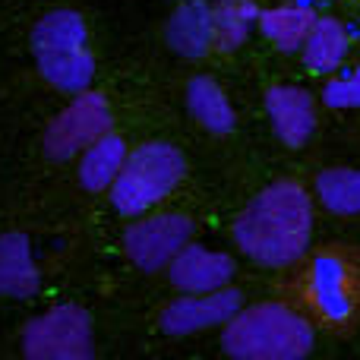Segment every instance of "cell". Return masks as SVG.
<instances>
[{
  "instance_id": "5",
  "label": "cell",
  "mask_w": 360,
  "mask_h": 360,
  "mask_svg": "<svg viewBox=\"0 0 360 360\" xmlns=\"http://www.w3.org/2000/svg\"><path fill=\"white\" fill-rule=\"evenodd\" d=\"M22 354L29 360H89L95 354L89 313L60 304L35 316L22 332Z\"/></svg>"
},
{
  "instance_id": "20",
  "label": "cell",
  "mask_w": 360,
  "mask_h": 360,
  "mask_svg": "<svg viewBox=\"0 0 360 360\" xmlns=\"http://www.w3.org/2000/svg\"><path fill=\"white\" fill-rule=\"evenodd\" d=\"M323 101L329 108H342V111L345 108H360V70H351V73H342L326 82Z\"/></svg>"
},
{
  "instance_id": "2",
  "label": "cell",
  "mask_w": 360,
  "mask_h": 360,
  "mask_svg": "<svg viewBox=\"0 0 360 360\" xmlns=\"http://www.w3.org/2000/svg\"><path fill=\"white\" fill-rule=\"evenodd\" d=\"M313 326L285 304H256L224 323L221 348L240 360H300L313 351Z\"/></svg>"
},
{
  "instance_id": "19",
  "label": "cell",
  "mask_w": 360,
  "mask_h": 360,
  "mask_svg": "<svg viewBox=\"0 0 360 360\" xmlns=\"http://www.w3.org/2000/svg\"><path fill=\"white\" fill-rule=\"evenodd\" d=\"M259 19L250 0H218L215 4V44L221 51H234L247 41L253 22Z\"/></svg>"
},
{
  "instance_id": "10",
  "label": "cell",
  "mask_w": 360,
  "mask_h": 360,
  "mask_svg": "<svg viewBox=\"0 0 360 360\" xmlns=\"http://www.w3.org/2000/svg\"><path fill=\"white\" fill-rule=\"evenodd\" d=\"M168 272H171V285L180 288L184 294H205V291H218V288L231 285L234 259L228 253H218V250L186 243L171 259Z\"/></svg>"
},
{
  "instance_id": "4",
  "label": "cell",
  "mask_w": 360,
  "mask_h": 360,
  "mask_svg": "<svg viewBox=\"0 0 360 360\" xmlns=\"http://www.w3.org/2000/svg\"><path fill=\"white\" fill-rule=\"evenodd\" d=\"M186 174V158L171 143H146L127 155L124 171L111 184V202L120 215H143L158 205Z\"/></svg>"
},
{
  "instance_id": "16",
  "label": "cell",
  "mask_w": 360,
  "mask_h": 360,
  "mask_svg": "<svg viewBox=\"0 0 360 360\" xmlns=\"http://www.w3.org/2000/svg\"><path fill=\"white\" fill-rule=\"evenodd\" d=\"M348 57V32L338 19H316L304 41V60L313 73H332Z\"/></svg>"
},
{
  "instance_id": "8",
  "label": "cell",
  "mask_w": 360,
  "mask_h": 360,
  "mask_svg": "<svg viewBox=\"0 0 360 360\" xmlns=\"http://www.w3.org/2000/svg\"><path fill=\"white\" fill-rule=\"evenodd\" d=\"M240 313V294L234 288H218L205 294H184L162 310V329L168 335H193L199 329L224 326Z\"/></svg>"
},
{
  "instance_id": "18",
  "label": "cell",
  "mask_w": 360,
  "mask_h": 360,
  "mask_svg": "<svg viewBox=\"0 0 360 360\" xmlns=\"http://www.w3.org/2000/svg\"><path fill=\"white\" fill-rule=\"evenodd\" d=\"M316 196L332 215H360V171L329 168L316 177Z\"/></svg>"
},
{
  "instance_id": "1",
  "label": "cell",
  "mask_w": 360,
  "mask_h": 360,
  "mask_svg": "<svg viewBox=\"0 0 360 360\" xmlns=\"http://www.w3.org/2000/svg\"><path fill=\"white\" fill-rule=\"evenodd\" d=\"M313 237V202L307 190L294 180H278L266 186L259 196L234 221V240L247 259L266 269H281L297 262L307 253Z\"/></svg>"
},
{
  "instance_id": "15",
  "label": "cell",
  "mask_w": 360,
  "mask_h": 360,
  "mask_svg": "<svg viewBox=\"0 0 360 360\" xmlns=\"http://www.w3.org/2000/svg\"><path fill=\"white\" fill-rule=\"evenodd\" d=\"M127 143L117 133H105L101 139H95L79 162V180L86 190L98 193V190H111V184L117 180V174L127 165Z\"/></svg>"
},
{
  "instance_id": "11",
  "label": "cell",
  "mask_w": 360,
  "mask_h": 360,
  "mask_svg": "<svg viewBox=\"0 0 360 360\" xmlns=\"http://www.w3.org/2000/svg\"><path fill=\"white\" fill-rule=\"evenodd\" d=\"M266 111L272 120V130L291 149L310 143L316 130V105L313 95L300 86H272L266 92Z\"/></svg>"
},
{
  "instance_id": "14",
  "label": "cell",
  "mask_w": 360,
  "mask_h": 360,
  "mask_svg": "<svg viewBox=\"0 0 360 360\" xmlns=\"http://www.w3.org/2000/svg\"><path fill=\"white\" fill-rule=\"evenodd\" d=\"M186 108H190L193 120L215 136L234 130V108H231L224 89L212 76H193L190 86H186Z\"/></svg>"
},
{
  "instance_id": "3",
  "label": "cell",
  "mask_w": 360,
  "mask_h": 360,
  "mask_svg": "<svg viewBox=\"0 0 360 360\" xmlns=\"http://www.w3.org/2000/svg\"><path fill=\"white\" fill-rule=\"evenodd\" d=\"M32 54L41 76L60 92H86L95 76L89 29L79 13L51 10L32 29Z\"/></svg>"
},
{
  "instance_id": "7",
  "label": "cell",
  "mask_w": 360,
  "mask_h": 360,
  "mask_svg": "<svg viewBox=\"0 0 360 360\" xmlns=\"http://www.w3.org/2000/svg\"><path fill=\"white\" fill-rule=\"evenodd\" d=\"M193 221L177 212H165V215H149L143 221L130 224L124 234L127 256L146 272L171 266V259L190 243Z\"/></svg>"
},
{
  "instance_id": "17",
  "label": "cell",
  "mask_w": 360,
  "mask_h": 360,
  "mask_svg": "<svg viewBox=\"0 0 360 360\" xmlns=\"http://www.w3.org/2000/svg\"><path fill=\"white\" fill-rule=\"evenodd\" d=\"M313 22H316V16H313L310 6H297V4L272 6V10L259 13V29L281 51H297L310 35Z\"/></svg>"
},
{
  "instance_id": "12",
  "label": "cell",
  "mask_w": 360,
  "mask_h": 360,
  "mask_svg": "<svg viewBox=\"0 0 360 360\" xmlns=\"http://www.w3.org/2000/svg\"><path fill=\"white\" fill-rule=\"evenodd\" d=\"M168 44L186 60H199L215 44V6L205 0H184L168 19Z\"/></svg>"
},
{
  "instance_id": "13",
  "label": "cell",
  "mask_w": 360,
  "mask_h": 360,
  "mask_svg": "<svg viewBox=\"0 0 360 360\" xmlns=\"http://www.w3.org/2000/svg\"><path fill=\"white\" fill-rule=\"evenodd\" d=\"M41 285L32 243L25 234H0V297H32Z\"/></svg>"
},
{
  "instance_id": "9",
  "label": "cell",
  "mask_w": 360,
  "mask_h": 360,
  "mask_svg": "<svg viewBox=\"0 0 360 360\" xmlns=\"http://www.w3.org/2000/svg\"><path fill=\"white\" fill-rule=\"evenodd\" d=\"M310 300L319 316L329 323H345L354 313L357 291L351 269L332 253H319L310 266Z\"/></svg>"
},
{
  "instance_id": "6",
  "label": "cell",
  "mask_w": 360,
  "mask_h": 360,
  "mask_svg": "<svg viewBox=\"0 0 360 360\" xmlns=\"http://www.w3.org/2000/svg\"><path fill=\"white\" fill-rule=\"evenodd\" d=\"M114 114L111 105L101 98L98 92H76L70 108H63L54 120H51L48 133H44V152L54 162H67V158L86 152L95 139L111 133Z\"/></svg>"
}]
</instances>
